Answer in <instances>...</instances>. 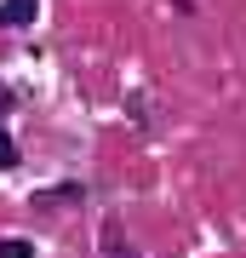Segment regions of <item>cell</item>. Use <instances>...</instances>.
<instances>
[{"label":"cell","mask_w":246,"mask_h":258,"mask_svg":"<svg viewBox=\"0 0 246 258\" xmlns=\"http://www.w3.org/2000/svg\"><path fill=\"white\" fill-rule=\"evenodd\" d=\"M0 258H35V241H23V235H0Z\"/></svg>","instance_id":"7a4b0ae2"},{"label":"cell","mask_w":246,"mask_h":258,"mask_svg":"<svg viewBox=\"0 0 246 258\" xmlns=\"http://www.w3.org/2000/svg\"><path fill=\"white\" fill-rule=\"evenodd\" d=\"M80 184H63V189H52V195H35V207H63V201H80Z\"/></svg>","instance_id":"3957f363"},{"label":"cell","mask_w":246,"mask_h":258,"mask_svg":"<svg viewBox=\"0 0 246 258\" xmlns=\"http://www.w3.org/2000/svg\"><path fill=\"white\" fill-rule=\"evenodd\" d=\"M40 12V0H0V29H29Z\"/></svg>","instance_id":"6da1fadb"},{"label":"cell","mask_w":246,"mask_h":258,"mask_svg":"<svg viewBox=\"0 0 246 258\" xmlns=\"http://www.w3.org/2000/svg\"><path fill=\"white\" fill-rule=\"evenodd\" d=\"M0 166H18V144H12V132H0Z\"/></svg>","instance_id":"277c9868"},{"label":"cell","mask_w":246,"mask_h":258,"mask_svg":"<svg viewBox=\"0 0 246 258\" xmlns=\"http://www.w3.org/2000/svg\"><path fill=\"white\" fill-rule=\"evenodd\" d=\"M6 103H12V98H6V92H0V109H6Z\"/></svg>","instance_id":"5b68a950"}]
</instances>
